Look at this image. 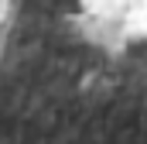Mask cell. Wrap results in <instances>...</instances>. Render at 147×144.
I'll return each mask as SVG.
<instances>
[{"label":"cell","instance_id":"6da1fadb","mask_svg":"<svg viewBox=\"0 0 147 144\" xmlns=\"http://www.w3.org/2000/svg\"><path fill=\"white\" fill-rule=\"evenodd\" d=\"M0 144H147V0H0Z\"/></svg>","mask_w":147,"mask_h":144}]
</instances>
